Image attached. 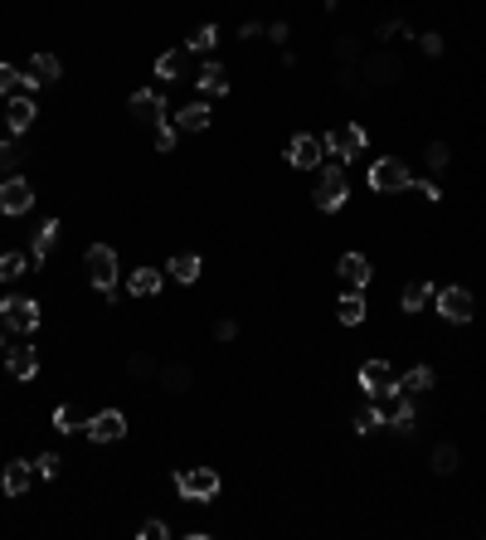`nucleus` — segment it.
<instances>
[{"label": "nucleus", "mask_w": 486, "mask_h": 540, "mask_svg": "<svg viewBox=\"0 0 486 540\" xmlns=\"http://www.w3.org/2000/svg\"><path fill=\"white\" fill-rule=\"evenodd\" d=\"M83 268H88V283L112 302V287H117V254H112L108 244H92L88 254H83Z\"/></svg>", "instance_id": "nucleus-1"}, {"label": "nucleus", "mask_w": 486, "mask_h": 540, "mask_svg": "<svg viewBox=\"0 0 486 540\" xmlns=\"http://www.w3.org/2000/svg\"><path fill=\"white\" fill-rule=\"evenodd\" d=\"M175 487H180L185 502H214L219 496V472L214 467H180Z\"/></svg>", "instance_id": "nucleus-2"}, {"label": "nucleus", "mask_w": 486, "mask_h": 540, "mask_svg": "<svg viewBox=\"0 0 486 540\" xmlns=\"http://www.w3.org/2000/svg\"><path fill=\"white\" fill-rule=\"evenodd\" d=\"M346 195H350V185H346V171H340V165H326V171H322V181H316V190H312L316 210L336 214L340 205H346Z\"/></svg>", "instance_id": "nucleus-3"}, {"label": "nucleus", "mask_w": 486, "mask_h": 540, "mask_svg": "<svg viewBox=\"0 0 486 540\" xmlns=\"http://www.w3.org/2000/svg\"><path fill=\"white\" fill-rule=\"evenodd\" d=\"M370 185H375L379 195H394V190H409L413 175H409V165L399 161V156H385V161L370 165Z\"/></svg>", "instance_id": "nucleus-4"}, {"label": "nucleus", "mask_w": 486, "mask_h": 540, "mask_svg": "<svg viewBox=\"0 0 486 540\" xmlns=\"http://www.w3.org/2000/svg\"><path fill=\"white\" fill-rule=\"evenodd\" d=\"M360 78L375 83V88H385V83L404 78V64H399V54H389V49H379V54L360 59Z\"/></svg>", "instance_id": "nucleus-5"}, {"label": "nucleus", "mask_w": 486, "mask_h": 540, "mask_svg": "<svg viewBox=\"0 0 486 540\" xmlns=\"http://www.w3.org/2000/svg\"><path fill=\"white\" fill-rule=\"evenodd\" d=\"M0 210L5 214H29L35 210V185H29L25 175H5V181H0Z\"/></svg>", "instance_id": "nucleus-6"}, {"label": "nucleus", "mask_w": 486, "mask_h": 540, "mask_svg": "<svg viewBox=\"0 0 486 540\" xmlns=\"http://www.w3.org/2000/svg\"><path fill=\"white\" fill-rule=\"evenodd\" d=\"M394 385H399V375H394L389 360H365V366H360V390H365L370 399H385Z\"/></svg>", "instance_id": "nucleus-7"}, {"label": "nucleus", "mask_w": 486, "mask_h": 540, "mask_svg": "<svg viewBox=\"0 0 486 540\" xmlns=\"http://www.w3.org/2000/svg\"><path fill=\"white\" fill-rule=\"evenodd\" d=\"M0 321H5L10 331H35L39 326V302L35 297H5V302H0Z\"/></svg>", "instance_id": "nucleus-8"}, {"label": "nucleus", "mask_w": 486, "mask_h": 540, "mask_svg": "<svg viewBox=\"0 0 486 540\" xmlns=\"http://www.w3.org/2000/svg\"><path fill=\"white\" fill-rule=\"evenodd\" d=\"M365 147H370V132H365V127H336V132L326 137V151L336 156V161H355Z\"/></svg>", "instance_id": "nucleus-9"}, {"label": "nucleus", "mask_w": 486, "mask_h": 540, "mask_svg": "<svg viewBox=\"0 0 486 540\" xmlns=\"http://www.w3.org/2000/svg\"><path fill=\"white\" fill-rule=\"evenodd\" d=\"M438 311L452 321V326H462V321L477 317V302H472L467 287H442V293H438Z\"/></svg>", "instance_id": "nucleus-10"}, {"label": "nucleus", "mask_w": 486, "mask_h": 540, "mask_svg": "<svg viewBox=\"0 0 486 540\" xmlns=\"http://www.w3.org/2000/svg\"><path fill=\"white\" fill-rule=\"evenodd\" d=\"M122 433H127V414H122V409L92 414V423H88V439H92V443H117Z\"/></svg>", "instance_id": "nucleus-11"}, {"label": "nucleus", "mask_w": 486, "mask_h": 540, "mask_svg": "<svg viewBox=\"0 0 486 540\" xmlns=\"http://www.w3.org/2000/svg\"><path fill=\"white\" fill-rule=\"evenodd\" d=\"M336 273H340V283H346L350 293H360V287L375 278V268H370V258H365V254H346V258L336 263Z\"/></svg>", "instance_id": "nucleus-12"}, {"label": "nucleus", "mask_w": 486, "mask_h": 540, "mask_svg": "<svg viewBox=\"0 0 486 540\" xmlns=\"http://www.w3.org/2000/svg\"><path fill=\"white\" fill-rule=\"evenodd\" d=\"M385 399H389V404H385V423H394L399 433H413V399H409V394L394 385Z\"/></svg>", "instance_id": "nucleus-13"}, {"label": "nucleus", "mask_w": 486, "mask_h": 540, "mask_svg": "<svg viewBox=\"0 0 486 540\" xmlns=\"http://www.w3.org/2000/svg\"><path fill=\"white\" fill-rule=\"evenodd\" d=\"M29 122H35V98L29 93H15V98H5V127L15 132H29Z\"/></svg>", "instance_id": "nucleus-14"}, {"label": "nucleus", "mask_w": 486, "mask_h": 540, "mask_svg": "<svg viewBox=\"0 0 486 540\" xmlns=\"http://www.w3.org/2000/svg\"><path fill=\"white\" fill-rule=\"evenodd\" d=\"M156 78H165V83L190 78V49H165V54L156 59Z\"/></svg>", "instance_id": "nucleus-15"}, {"label": "nucleus", "mask_w": 486, "mask_h": 540, "mask_svg": "<svg viewBox=\"0 0 486 540\" xmlns=\"http://www.w3.org/2000/svg\"><path fill=\"white\" fill-rule=\"evenodd\" d=\"M322 151H326V141H322V137H307V132H302V137L292 141V151H287V156H292L297 171H316V165H322Z\"/></svg>", "instance_id": "nucleus-16"}, {"label": "nucleus", "mask_w": 486, "mask_h": 540, "mask_svg": "<svg viewBox=\"0 0 486 540\" xmlns=\"http://www.w3.org/2000/svg\"><path fill=\"white\" fill-rule=\"evenodd\" d=\"M131 117H137V122H161L165 117V98H161L156 88L131 93Z\"/></svg>", "instance_id": "nucleus-17"}, {"label": "nucleus", "mask_w": 486, "mask_h": 540, "mask_svg": "<svg viewBox=\"0 0 486 540\" xmlns=\"http://www.w3.org/2000/svg\"><path fill=\"white\" fill-rule=\"evenodd\" d=\"M29 477H35V463L10 458V463H5V472H0V487H5V496H20V492L29 487Z\"/></svg>", "instance_id": "nucleus-18"}, {"label": "nucleus", "mask_w": 486, "mask_h": 540, "mask_svg": "<svg viewBox=\"0 0 486 540\" xmlns=\"http://www.w3.org/2000/svg\"><path fill=\"white\" fill-rule=\"evenodd\" d=\"M5 366H10V375H15V380H35V370H39L35 346H15V351L5 356Z\"/></svg>", "instance_id": "nucleus-19"}, {"label": "nucleus", "mask_w": 486, "mask_h": 540, "mask_svg": "<svg viewBox=\"0 0 486 540\" xmlns=\"http://www.w3.org/2000/svg\"><path fill=\"white\" fill-rule=\"evenodd\" d=\"M88 409H83V404H59L54 409V429L59 433H78V429H88Z\"/></svg>", "instance_id": "nucleus-20"}, {"label": "nucleus", "mask_w": 486, "mask_h": 540, "mask_svg": "<svg viewBox=\"0 0 486 540\" xmlns=\"http://www.w3.org/2000/svg\"><path fill=\"white\" fill-rule=\"evenodd\" d=\"M210 117H214V112L204 108V102H190V108L175 112V132H204V127H210Z\"/></svg>", "instance_id": "nucleus-21"}, {"label": "nucleus", "mask_w": 486, "mask_h": 540, "mask_svg": "<svg viewBox=\"0 0 486 540\" xmlns=\"http://www.w3.org/2000/svg\"><path fill=\"white\" fill-rule=\"evenodd\" d=\"M195 83H200L210 98H224V93H229V74H224V64H204L200 74H195Z\"/></svg>", "instance_id": "nucleus-22"}, {"label": "nucleus", "mask_w": 486, "mask_h": 540, "mask_svg": "<svg viewBox=\"0 0 486 540\" xmlns=\"http://www.w3.org/2000/svg\"><path fill=\"white\" fill-rule=\"evenodd\" d=\"M127 293L131 297H156L161 293V273L156 268H137V273L127 278Z\"/></svg>", "instance_id": "nucleus-23"}, {"label": "nucleus", "mask_w": 486, "mask_h": 540, "mask_svg": "<svg viewBox=\"0 0 486 540\" xmlns=\"http://www.w3.org/2000/svg\"><path fill=\"white\" fill-rule=\"evenodd\" d=\"M35 88H39V83L25 78L15 64H0V93H5V98H15V93H35Z\"/></svg>", "instance_id": "nucleus-24"}, {"label": "nucleus", "mask_w": 486, "mask_h": 540, "mask_svg": "<svg viewBox=\"0 0 486 540\" xmlns=\"http://www.w3.org/2000/svg\"><path fill=\"white\" fill-rule=\"evenodd\" d=\"M54 238H59V220L39 224V234H35V248H29V263H44V258H49V248H54Z\"/></svg>", "instance_id": "nucleus-25"}, {"label": "nucleus", "mask_w": 486, "mask_h": 540, "mask_svg": "<svg viewBox=\"0 0 486 540\" xmlns=\"http://www.w3.org/2000/svg\"><path fill=\"white\" fill-rule=\"evenodd\" d=\"M399 390H404V394H409V399H418V394H423V390H433V370H428V366H413V370H409V375H404V380H399Z\"/></svg>", "instance_id": "nucleus-26"}, {"label": "nucleus", "mask_w": 486, "mask_h": 540, "mask_svg": "<svg viewBox=\"0 0 486 540\" xmlns=\"http://www.w3.org/2000/svg\"><path fill=\"white\" fill-rule=\"evenodd\" d=\"M336 317L346 321V326H360V321H365V297L346 293V297H340V307H336Z\"/></svg>", "instance_id": "nucleus-27"}, {"label": "nucleus", "mask_w": 486, "mask_h": 540, "mask_svg": "<svg viewBox=\"0 0 486 540\" xmlns=\"http://www.w3.org/2000/svg\"><path fill=\"white\" fill-rule=\"evenodd\" d=\"M59 74H64V69H59L54 54H35V59H29V78H35V83H54Z\"/></svg>", "instance_id": "nucleus-28"}, {"label": "nucleus", "mask_w": 486, "mask_h": 540, "mask_svg": "<svg viewBox=\"0 0 486 540\" xmlns=\"http://www.w3.org/2000/svg\"><path fill=\"white\" fill-rule=\"evenodd\" d=\"M20 161H25V147H20V137L0 141V175H15Z\"/></svg>", "instance_id": "nucleus-29"}, {"label": "nucleus", "mask_w": 486, "mask_h": 540, "mask_svg": "<svg viewBox=\"0 0 486 540\" xmlns=\"http://www.w3.org/2000/svg\"><path fill=\"white\" fill-rule=\"evenodd\" d=\"M171 273H175V283H195V278H200V258H195V254H175L171 258Z\"/></svg>", "instance_id": "nucleus-30"}, {"label": "nucleus", "mask_w": 486, "mask_h": 540, "mask_svg": "<svg viewBox=\"0 0 486 540\" xmlns=\"http://www.w3.org/2000/svg\"><path fill=\"white\" fill-rule=\"evenodd\" d=\"M29 273V258L25 254H0V283H15V278Z\"/></svg>", "instance_id": "nucleus-31"}, {"label": "nucleus", "mask_w": 486, "mask_h": 540, "mask_svg": "<svg viewBox=\"0 0 486 540\" xmlns=\"http://www.w3.org/2000/svg\"><path fill=\"white\" fill-rule=\"evenodd\" d=\"M190 380H195V375H190V366H165V370H161V385L171 390V394L190 390Z\"/></svg>", "instance_id": "nucleus-32"}, {"label": "nucleus", "mask_w": 486, "mask_h": 540, "mask_svg": "<svg viewBox=\"0 0 486 540\" xmlns=\"http://www.w3.org/2000/svg\"><path fill=\"white\" fill-rule=\"evenodd\" d=\"M433 472L438 477L458 472V448H452V443H438V448H433Z\"/></svg>", "instance_id": "nucleus-33"}, {"label": "nucleus", "mask_w": 486, "mask_h": 540, "mask_svg": "<svg viewBox=\"0 0 486 540\" xmlns=\"http://www.w3.org/2000/svg\"><path fill=\"white\" fill-rule=\"evenodd\" d=\"M428 302H433V287L428 283H409L404 287V311H423Z\"/></svg>", "instance_id": "nucleus-34"}, {"label": "nucleus", "mask_w": 486, "mask_h": 540, "mask_svg": "<svg viewBox=\"0 0 486 540\" xmlns=\"http://www.w3.org/2000/svg\"><path fill=\"white\" fill-rule=\"evenodd\" d=\"M214 44H219V29H214V25H200L190 35V54H210Z\"/></svg>", "instance_id": "nucleus-35"}, {"label": "nucleus", "mask_w": 486, "mask_h": 540, "mask_svg": "<svg viewBox=\"0 0 486 540\" xmlns=\"http://www.w3.org/2000/svg\"><path fill=\"white\" fill-rule=\"evenodd\" d=\"M385 423V409H375V404H365V409L355 414V433H370V429H379Z\"/></svg>", "instance_id": "nucleus-36"}, {"label": "nucleus", "mask_w": 486, "mask_h": 540, "mask_svg": "<svg viewBox=\"0 0 486 540\" xmlns=\"http://www.w3.org/2000/svg\"><path fill=\"white\" fill-rule=\"evenodd\" d=\"M336 59H340V64H346V69H350V64H355V59H360V44H355V35H340V39H336Z\"/></svg>", "instance_id": "nucleus-37"}, {"label": "nucleus", "mask_w": 486, "mask_h": 540, "mask_svg": "<svg viewBox=\"0 0 486 540\" xmlns=\"http://www.w3.org/2000/svg\"><path fill=\"white\" fill-rule=\"evenodd\" d=\"M448 141H428V151H423V161H428L433 165V171H442V165H448Z\"/></svg>", "instance_id": "nucleus-38"}, {"label": "nucleus", "mask_w": 486, "mask_h": 540, "mask_svg": "<svg viewBox=\"0 0 486 540\" xmlns=\"http://www.w3.org/2000/svg\"><path fill=\"white\" fill-rule=\"evenodd\" d=\"M35 472H39V477H59V453H39V458H35Z\"/></svg>", "instance_id": "nucleus-39"}, {"label": "nucleus", "mask_w": 486, "mask_h": 540, "mask_svg": "<svg viewBox=\"0 0 486 540\" xmlns=\"http://www.w3.org/2000/svg\"><path fill=\"white\" fill-rule=\"evenodd\" d=\"M131 375H137V380H147V375H156V360H151V356H131Z\"/></svg>", "instance_id": "nucleus-40"}, {"label": "nucleus", "mask_w": 486, "mask_h": 540, "mask_svg": "<svg viewBox=\"0 0 486 540\" xmlns=\"http://www.w3.org/2000/svg\"><path fill=\"white\" fill-rule=\"evenodd\" d=\"M175 147V127L171 122H156V151H171Z\"/></svg>", "instance_id": "nucleus-41"}, {"label": "nucleus", "mask_w": 486, "mask_h": 540, "mask_svg": "<svg viewBox=\"0 0 486 540\" xmlns=\"http://www.w3.org/2000/svg\"><path fill=\"white\" fill-rule=\"evenodd\" d=\"M137 536H141V540H165V521H147Z\"/></svg>", "instance_id": "nucleus-42"}, {"label": "nucleus", "mask_w": 486, "mask_h": 540, "mask_svg": "<svg viewBox=\"0 0 486 540\" xmlns=\"http://www.w3.org/2000/svg\"><path fill=\"white\" fill-rule=\"evenodd\" d=\"M394 35H409V29L399 25V20H385V25H379V39H394Z\"/></svg>", "instance_id": "nucleus-43"}, {"label": "nucleus", "mask_w": 486, "mask_h": 540, "mask_svg": "<svg viewBox=\"0 0 486 540\" xmlns=\"http://www.w3.org/2000/svg\"><path fill=\"white\" fill-rule=\"evenodd\" d=\"M214 336H219V341H234V336H239V326H234V321H219V326H214Z\"/></svg>", "instance_id": "nucleus-44"}, {"label": "nucleus", "mask_w": 486, "mask_h": 540, "mask_svg": "<svg viewBox=\"0 0 486 540\" xmlns=\"http://www.w3.org/2000/svg\"><path fill=\"white\" fill-rule=\"evenodd\" d=\"M423 54H442V39L438 35H423Z\"/></svg>", "instance_id": "nucleus-45"}, {"label": "nucleus", "mask_w": 486, "mask_h": 540, "mask_svg": "<svg viewBox=\"0 0 486 540\" xmlns=\"http://www.w3.org/2000/svg\"><path fill=\"white\" fill-rule=\"evenodd\" d=\"M0 351H5V341H0Z\"/></svg>", "instance_id": "nucleus-46"}]
</instances>
